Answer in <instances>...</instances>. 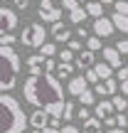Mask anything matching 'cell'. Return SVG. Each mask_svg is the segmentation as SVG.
<instances>
[{
	"mask_svg": "<svg viewBox=\"0 0 128 133\" xmlns=\"http://www.w3.org/2000/svg\"><path fill=\"white\" fill-rule=\"evenodd\" d=\"M22 94L25 101L32 104L35 109H44L52 116H64V89H62V79L57 74H30L22 84Z\"/></svg>",
	"mask_w": 128,
	"mask_h": 133,
	"instance_id": "6da1fadb",
	"label": "cell"
},
{
	"mask_svg": "<svg viewBox=\"0 0 128 133\" xmlns=\"http://www.w3.org/2000/svg\"><path fill=\"white\" fill-rule=\"evenodd\" d=\"M30 126V116H25V109L10 91L0 96V133H25Z\"/></svg>",
	"mask_w": 128,
	"mask_h": 133,
	"instance_id": "7a4b0ae2",
	"label": "cell"
},
{
	"mask_svg": "<svg viewBox=\"0 0 128 133\" xmlns=\"http://www.w3.org/2000/svg\"><path fill=\"white\" fill-rule=\"evenodd\" d=\"M0 64H3L0 89H3V94H5V91L15 89V84H17V74H20V66H22V57H20L10 44H0Z\"/></svg>",
	"mask_w": 128,
	"mask_h": 133,
	"instance_id": "3957f363",
	"label": "cell"
},
{
	"mask_svg": "<svg viewBox=\"0 0 128 133\" xmlns=\"http://www.w3.org/2000/svg\"><path fill=\"white\" fill-rule=\"evenodd\" d=\"M20 42L30 49H39L44 42H47V30H44L42 22H30L25 27V32L20 35Z\"/></svg>",
	"mask_w": 128,
	"mask_h": 133,
	"instance_id": "277c9868",
	"label": "cell"
},
{
	"mask_svg": "<svg viewBox=\"0 0 128 133\" xmlns=\"http://www.w3.org/2000/svg\"><path fill=\"white\" fill-rule=\"evenodd\" d=\"M37 15H39L42 22H49V25H54V22L62 20V10H57V5H54L52 0H39Z\"/></svg>",
	"mask_w": 128,
	"mask_h": 133,
	"instance_id": "5b68a950",
	"label": "cell"
},
{
	"mask_svg": "<svg viewBox=\"0 0 128 133\" xmlns=\"http://www.w3.org/2000/svg\"><path fill=\"white\" fill-rule=\"evenodd\" d=\"M17 8H8V5H3L0 8V30L3 32H12V30H17Z\"/></svg>",
	"mask_w": 128,
	"mask_h": 133,
	"instance_id": "8992f818",
	"label": "cell"
},
{
	"mask_svg": "<svg viewBox=\"0 0 128 133\" xmlns=\"http://www.w3.org/2000/svg\"><path fill=\"white\" fill-rule=\"evenodd\" d=\"M91 30H94V35H99L104 39V37H111L116 32V25H113L111 17H94V27Z\"/></svg>",
	"mask_w": 128,
	"mask_h": 133,
	"instance_id": "52a82bcc",
	"label": "cell"
},
{
	"mask_svg": "<svg viewBox=\"0 0 128 133\" xmlns=\"http://www.w3.org/2000/svg\"><path fill=\"white\" fill-rule=\"evenodd\" d=\"M30 74H44V66H47V57L44 54H32V57L25 59Z\"/></svg>",
	"mask_w": 128,
	"mask_h": 133,
	"instance_id": "ba28073f",
	"label": "cell"
},
{
	"mask_svg": "<svg viewBox=\"0 0 128 133\" xmlns=\"http://www.w3.org/2000/svg\"><path fill=\"white\" fill-rule=\"evenodd\" d=\"M86 89H89V79H86V76H71V79H69V84H66V91H69L71 96L84 94Z\"/></svg>",
	"mask_w": 128,
	"mask_h": 133,
	"instance_id": "9c48e42d",
	"label": "cell"
},
{
	"mask_svg": "<svg viewBox=\"0 0 128 133\" xmlns=\"http://www.w3.org/2000/svg\"><path fill=\"white\" fill-rule=\"evenodd\" d=\"M118 89H121V84L111 76V79H106V81H99L94 91H96V94H101V96H116V91H118Z\"/></svg>",
	"mask_w": 128,
	"mask_h": 133,
	"instance_id": "30bf717a",
	"label": "cell"
},
{
	"mask_svg": "<svg viewBox=\"0 0 128 133\" xmlns=\"http://www.w3.org/2000/svg\"><path fill=\"white\" fill-rule=\"evenodd\" d=\"M101 52H104V59L113 66V69H121V66H123V54L118 52V47H104Z\"/></svg>",
	"mask_w": 128,
	"mask_h": 133,
	"instance_id": "8fae6325",
	"label": "cell"
},
{
	"mask_svg": "<svg viewBox=\"0 0 128 133\" xmlns=\"http://www.w3.org/2000/svg\"><path fill=\"white\" fill-rule=\"evenodd\" d=\"M49 118H52V114H49V111L37 109L32 116H30V126H32V128H47V126H49Z\"/></svg>",
	"mask_w": 128,
	"mask_h": 133,
	"instance_id": "7c38bea8",
	"label": "cell"
},
{
	"mask_svg": "<svg viewBox=\"0 0 128 133\" xmlns=\"http://www.w3.org/2000/svg\"><path fill=\"white\" fill-rule=\"evenodd\" d=\"M49 32H52V37H54V42H69V39H71V30L66 27V25L62 22V20H59V22H54V25H52V30H49Z\"/></svg>",
	"mask_w": 128,
	"mask_h": 133,
	"instance_id": "4fadbf2b",
	"label": "cell"
},
{
	"mask_svg": "<svg viewBox=\"0 0 128 133\" xmlns=\"http://www.w3.org/2000/svg\"><path fill=\"white\" fill-rule=\"evenodd\" d=\"M94 54L96 52H91V49H81L79 54H76V59H74V64H76V69H91L96 62H94Z\"/></svg>",
	"mask_w": 128,
	"mask_h": 133,
	"instance_id": "5bb4252c",
	"label": "cell"
},
{
	"mask_svg": "<svg viewBox=\"0 0 128 133\" xmlns=\"http://www.w3.org/2000/svg\"><path fill=\"white\" fill-rule=\"evenodd\" d=\"M116 111V106H113V101H99V104L94 106V116H99V118H106V116H111Z\"/></svg>",
	"mask_w": 128,
	"mask_h": 133,
	"instance_id": "9a60e30c",
	"label": "cell"
},
{
	"mask_svg": "<svg viewBox=\"0 0 128 133\" xmlns=\"http://www.w3.org/2000/svg\"><path fill=\"white\" fill-rule=\"evenodd\" d=\"M74 69H76V64H71V62H59L57 64V71L54 74L59 76V79H71V74H74Z\"/></svg>",
	"mask_w": 128,
	"mask_h": 133,
	"instance_id": "2e32d148",
	"label": "cell"
},
{
	"mask_svg": "<svg viewBox=\"0 0 128 133\" xmlns=\"http://www.w3.org/2000/svg\"><path fill=\"white\" fill-rule=\"evenodd\" d=\"M104 128H101V118L99 116H91V118L84 121V128H81V133H101Z\"/></svg>",
	"mask_w": 128,
	"mask_h": 133,
	"instance_id": "e0dca14e",
	"label": "cell"
},
{
	"mask_svg": "<svg viewBox=\"0 0 128 133\" xmlns=\"http://www.w3.org/2000/svg\"><path fill=\"white\" fill-rule=\"evenodd\" d=\"M94 69L99 71V76H101V81H106V79H111V76H113V66H111L109 62H99V64H94Z\"/></svg>",
	"mask_w": 128,
	"mask_h": 133,
	"instance_id": "ac0fdd59",
	"label": "cell"
},
{
	"mask_svg": "<svg viewBox=\"0 0 128 133\" xmlns=\"http://www.w3.org/2000/svg\"><path fill=\"white\" fill-rule=\"evenodd\" d=\"M111 20H113L116 30H121L123 35H128V15H123V12H113V15H111Z\"/></svg>",
	"mask_w": 128,
	"mask_h": 133,
	"instance_id": "d6986e66",
	"label": "cell"
},
{
	"mask_svg": "<svg viewBox=\"0 0 128 133\" xmlns=\"http://www.w3.org/2000/svg\"><path fill=\"white\" fill-rule=\"evenodd\" d=\"M76 99H79L81 106H96V91L94 89H86L84 94H79Z\"/></svg>",
	"mask_w": 128,
	"mask_h": 133,
	"instance_id": "ffe728a7",
	"label": "cell"
},
{
	"mask_svg": "<svg viewBox=\"0 0 128 133\" xmlns=\"http://www.w3.org/2000/svg\"><path fill=\"white\" fill-rule=\"evenodd\" d=\"M84 8H86V12H89L91 17H104V3H99V0H94V3H86Z\"/></svg>",
	"mask_w": 128,
	"mask_h": 133,
	"instance_id": "44dd1931",
	"label": "cell"
},
{
	"mask_svg": "<svg viewBox=\"0 0 128 133\" xmlns=\"http://www.w3.org/2000/svg\"><path fill=\"white\" fill-rule=\"evenodd\" d=\"M86 15H89V12H86V8H76V10H71V12H69V22L71 25H81L86 20Z\"/></svg>",
	"mask_w": 128,
	"mask_h": 133,
	"instance_id": "7402d4cb",
	"label": "cell"
},
{
	"mask_svg": "<svg viewBox=\"0 0 128 133\" xmlns=\"http://www.w3.org/2000/svg\"><path fill=\"white\" fill-rule=\"evenodd\" d=\"M39 54H44V57H54V54H59V47L54 42H44L42 47H39Z\"/></svg>",
	"mask_w": 128,
	"mask_h": 133,
	"instance_id": "603a6c76",
	"label": "cell"
},
{
	"mask_svg": "<svg viewBox=\"0 0 128 133\" xmlns=\"http://www.w3.org/2000/svg\"><path fill=\"white\" fill-rule=\"evenodd\" d=\"M101 47H104V42H101V37H99V35H94V37H89V39H86V49H91V52H99Z\"/></svg>",
	"mask_w": 128,
	"mask_h": 133,
	"instance_id": "cb8c5ba5",
	"label": "cell"
},
{
	"mask_svg": "<svg viewBox=\"0 0 128 133\" xmlns=\"http://www.w3.org/2000/svg\"><path fill=\"white\" fill-rule=\"evenodd\" d=\"M111 101H113L116 111H126V109H128V99H126V96H113Z\"/></svg>",
	"mask_w": 128,
	"mask_h": 133,
	"instance_id": "d4e9b609",
	"label": "cell"
},
{
	"mask_svg": "<svg viewBox=\"0 0 128 133\" xmlns=\"http://www.w3.org/2000/svg\"><path fill=\"white\" fill-rule=\"evenodd\" d=\"M57 57H59V62H74V49H69V47H66V49H59Z\"/></svg>",
	"mask_w": 128,
	"mask_h": 133,
	"instance_id": "484cf974",
	"label": "cell"
},
{
	"mask_svg": "<svg viewBox=\"0 0 128 133\" xmlns=\"http://www.w3.org/2000/svg\"><path fill=\"white\" fill-rule=\"evenodd\" d=\"M84 76H86V79H89V84H99V81H101L99 71H96L94 66H91V69H86V71H84Z\"/></svg>",
	"mask_w": 128,
	"mask_h": 133,
	"instance_id": "4316f807",
	"label": "cell"
},
{
	"mask_svg": "<svg viewBox=\"0 0 128 133\" xmlns=\"http://www.w3.org/2000/svg\"><path fill=\"white\" fill-rule=\"evenodd\" d=\"M74 104H71V101H66V106H64V116H62V121H66V123H69L71 118H74Z\"/></svg>",
	"mask_w": 128,
	"mask_h": 133,
	"instance_id": "83f0119b",
	"label": "cell"
},
{
	"mask_svg": "<svg viewBox=\"0 0 128 133\" xmlns=\"http://www.w3.org/2000/svg\"><path fill=\"white\" fill-rule=\"evenodd\" d=\"M62 8L66 10V12H71V10L81 8V3H79V0H62Z\"/></svg>",
	"mask_w": 128,
	"mask_h": 133,
	"instance_id": "f1b7e54d",
	"label": "cell"
},
{
	"mask_svg": "<svg viewBox=\"0 0 128 133\" xmlns=\"http://www.w3.org/2000/svg\"><path fill=\"white\" fill-rule=\"evenodd\" d=\"M113 10H116V12L128 15V0H116V3H113Z\"/></svg>",
	"mask_w": 128,
	"mask_h": 133,
	"instance_id": "f546056e",
	"label": "cell"
},
{
	"mask_svg": "<svg viewBox=\"0 0 128 133\" xmlns=\"http://www.w3.org/2000/svg\"><path fill=\"white\" fill-rule=\"evenodd\" d=\"M0 44H10V47H12L15 44V35L12 32H3L0 35Z\"/></svg>",
	"mask_w": 128,
	"mask_h": 133,
	"instance_id": "4dcf8cb0",
	"label": "cell"
},
{
	"mask_svg": "<svg viewBox=\"0 0 128 133\" xmlns=\"http://www.w3.org/2000/svg\"><path fill=\"white\" fill-rule=\"evenodd\" d=\"M116 47H118V52H121V54H128V37L118 39V42H116Z\"/></svg>",
	"mask_w": 128,
	"mask_h": 133,
	"instance_id": "1f68e13d",
	"label": "cell"
},
{
	"mask_svg": "<svg viewBox=\"0 0 128 133\" xmlns=\"http://www.w3.org/2000/svg\"><path fill=\"white\" fill-rule=\"evenodd\" d=\"M30 133H62V128H52V126H47V128H32Z\"/></svg>",
	"mask_w": 128,
	"mask_h": 133,
	"instance_id": "d6a6232c",
	"label": "cell"
},
{
	"mask_svg": "<svg viewBox=\"0 0 128 133\" xmlns=\"http://www.w3.org/2000/svg\"><path fill=\"white\" fill-rule=\"evenodd\" d=\"M104 126H106V128H116V126H118L116 116H106V118H104Z\"/></svg>",
	"mask_w": 128,
	"mask_h": 133,
	"instance_id": "836d02e7",
	"label": "cell"
},
{
	"mask_svg": "<svg viewBox=\"0 0 128 133\" xmlns=\"http://www.w3.org/2000/svg\"><path fill=\"white\" fill-rule=\"evenodd\" d=\"M116 121H118V126H121V128H126V126H128V116H126V111H121V114L116 116Z\"/></svg>",
	"mask_w": 128,
	"mask_h": 133,
	"instance_id": "e575fe53",
	"label": "cell"
},
{
	"mask_svg": "<svg viewBox=\"0 0 128 133\" xmlns=\"http://www.w3.org/2000/svg\"><path fill=\"white\" fill-rule=\"evenodd\" d=\"M76 116H79L81 121H86V118H91V114H89V109H86V106H81V109L76 111Z\"/></svg>",
	"mask_w": 128,
	"mask_h": 133,
	"instance_id": "d590c367",
	"label": "cell"
},
{
	"mask_svg": "<svg viewBox=\"0 0 128 133\" xmlns=\"http://www.w3.org/2000/svg\"><path fill=\"white\" fill-rule=\"evenodd\" d=\"M12 5H15L17 10H27V8H30V0H12Z\"/></svg>",
	"mask_w": 128,
	"mask_h": 133,
	"instance_id": "8d00e7d4",
	"label": "cell"
},
{
	"mask_svg": "<svg viewBox=\"0 0 128 133\" xmlns=\"http://www.w3.org/2000/svg\"><path fill=\"white\" fill-rule=\"evenodd\" d=\"M62 133H81V131L76 128V126H71V123H64L62 126Z\"/></svg>",
	"mask_w": 128,
	"mask_h": 133,
	"instance_id": "74e56055",
	"label": "cell"
},
{
	"mask_svg": "<svg viewBox=\"0 0 128 133\" xmlns=\"http://www.w3.org/2000/svg\"><path fill=\"white\" fill-rule=\"evenodd\" d=\"M116 76H118V81L128 79V64H126V66H121V69H118V74H116Z\"/></svg>",
	"mask_w": 128,
	"mask_h": 133,
	"instance_id": "f35d334b",
	"label": "cell"
},
{
	"mask_svg": "<svg viewBox=\"0 0 128 133\" xmlns=\"http://www.w3.org/2000/svg\"><path fill=\"white\" fill-rule=\"evenodd\" d=\"M66 47L76 52V49H81V42H79V39H69V42H66Z\"/></svg>",
	"mask_w": 128,
	"mask_h": 133,
	"instance_id": "ab89813d",
	"label": "cell"
},
{
	"mask_svg": "<svg viewBox=\"0 0 128 133\" xmlns=\"http://www.w3.org/2000/svg\"><path fill=\"white\" fill-rule=\"evenodd\" d=\"M121 91H123V96H128V79L121 81Z\"/></svg>",
	"mask_w": 128,
	"mask_h": 133,
	"instance_id": "60d3db41",
	"label": "cell"
},
{
	"mask_svg": "<svg viewBox=\"0 0 128 133\" xmlns=\"http://www.w3.org/2000/svg\"><path fill=\"white\" fill-rule=\"evenodd\" d=\"M76 32H79V37H84V39H89V32H86L84 27H79V30H76Z\"/></svg>",
	"mask_w": 128,
	"mask_h": 133,
	"instance_id": "b9f144b4",
	"label": "cell"
},
{
	"mask_svg": "<svg viewBox=\"0 0 128 133\" xmlns=\"http://www.w3.org/2000/svg\"><path fill=\"white\" fill-rule=\"evenodd\" d=\"M106 133H126L123 128H121V126H116V128H109V131H106Z\"/></svg>",
	"mask_w": 128,
	"mask_h": 133,
	"instance_id": "7bdbcfd3",
	"label": "cell"
},
{
	"mask_svg": "<svg viewBox=\"0 0 128 133\" xmlns=\"http://www.w3.org/2000/svg\"><path fill=\"white\" fill-rule=\"evenodd\" d=\"M99 3H104V5H113L116 0H99Z\"/></svg>",
	"mask_w": 128,
	"mask_h": 133,
	"instance_id": "ee69618b",
	"label": "cell"
},
{
	"mask_svg": "<svg viewBox=\"0 0 128 133\" xmlns=\"http://www.w3.org/2000/svg\"><path fill=\"white\" fill-rule=\"evenodd\" d=\"M79 3H86V0H79Z\"/></svg>",
	"mask_w": 128,
	"mask_h": 133,
	"instance_id": "f6af8a7d",
	"label": "cell"
}]
</instances>
